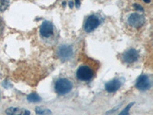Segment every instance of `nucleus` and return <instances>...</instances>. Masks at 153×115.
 I'll list each match as a JSON object with an SVG mask.
<instances>
[{
    "instance_id": "3",
    "label": "nucleus",
    "mask_w": 153,
    "mask_h": 115,
    "mask_svg": "<svg viewBox=\"0 0 153 115\" xmlns=\"http://www.w3.org/2000/svg\"><path fill=\"white\" fill-rule=\"evenodd\" d=\"M101 24V19L97 15H91L88 16L84 22V29L86 32L90 33L96 29Z\"/></svg>"
},
{
    "instance_id": "18",
    "label": "nucleus",
    "mask_w": 153,
    "mask_h": 115,
    "mask_svg": "<svg viewBox=\"0 0 153 115\" xmlns=\"http://www.w3.org/2000/svg\"><path fill=\"white\" fill-rule=\"evenodd\" d=\"M68 5H69V7L71 8V9H72V8L74 7V2H72V1H70V2H68Z\"/></svg>"
},
{
    "instance_id": "12",
    "label": "nucleus",
    "mask_w": 153,
    "mask_h": 115,
    "mask_svg": "<svg viewBox=\"0 0 153 115\" xmlns=\"http://www.w3.org/2000/svg\"><path fill=\"white\" fill-rule=\"evenodd\" d=\"M10 0H0V12H4L9 8Z\"/></svg>"
},
{
    "instance_id": "16",
    "label": "nucleus",
    "mask_w": 153,
    "mask_h": 115,
    "mask_svg": "<svg viewBox=\"0 0 153 115\" xmlns=\"http://www.w3.org/2000/svg\"><path fill=\"white\" fill-rule=\"evenodd\" d=\"M134 8L136 9V10H139V11H142V12H143V6H141L140 5H139V4H134L133 5Z\"/></svg>"
},
{
    "instance_id": "11",
    "label": "nucleus",
    "mask_w": 153,
    "mask_h": 115,
    "mask_svg": "<svg viewBox=\"0 0 153 115\" xmlns=\"http://www.w3.org/2000/svg\"><path fill=\"white\" fill-rule=\"evenodd\" d=\"M27 100L29 102L35 103V102H39L41 101V97L36 93H31L27 96Z\"/></svg>"
},
{
    "instance_id": "9",
    "label": "nucleus",
    "mask_w": 153,
    "mask_h": 115,
    "mask_svg": "<svg viewBox=\"0 0 153 115\" xmlns=\"http://www.w3.org/2000/svg\"><path fill=\"white\" fill-rule=\"evenodd\" d=\"M121 86H122V82L119 79H113L105 84V89L108 92L113 93L119 90Z\"/></svg>"
},
{
    "instance_id": "1",
    "label": "nucleus",
    "mask_w": 153,
    "mask_h": 115,
    "mask_svg": "<svg viewBox=\"0 0 153 115\" xmlns=\"http://www.w3.org/2000/svg\"><path fill=\"white\" fill-rule=\"evenodd\" d=\"M40 36L45 41L52 40L56 35V29L53 23L50 21H44L39 30Z\"/></svg>"
},
{
    "instance_id": "6",
    "label": "nucleus",
    "mask_w": 153,
    "mask_h": 115,
    "mask_svg": "<svg viewBox=\"0 0 153 115\" xmlns=\"http://www.w3.org/2000/svg\"><path fill=\"white\" fill-rule=\"evenodd\" d=\"M139 52L135 49H129L123 55V60L126 64H132V63L136 62L139 59Z\"/></svg>"
},
{
    "instance_id": "7",
    "label": "nucleus",
    "mask_w": 153,
    "mask_h": 115,
    "mask_svg": "<svg viewBox=\"0 0 153 115\" xmlns=\"http://www.w3.org/2000/svg\"><path fill=\"white\" fill-rule=\"evenodd\" d=\"M92 70L87 66H81L78 68L77 72H76V76L77 78L80 81H90L93 78Z\"/></svg>"
},
{
    "instance_id": "4",
    "label": "nucleus",
    "mask_w": 153,
    "mask_h": 115,
    "mask_svg": "<svg viewBox=\"0 0 153 115\" xmlns=\"http://www.w3.org/2000/svg\"><path fill=\"white\" fill-rule=\"evenodd\" d=\"M57 56L63 61L71 59L74 55V49L71 46L62 45L57 49Z\"/></svg>"
},
{
    "instance_id": "5",
    "label": "nucleus",
    "mask_w": 153,
    "mask_h": 115,
    "mask_svg": "<svg viewBox=\"0 0 153 115\" xmlns=\"http://www.w3.org/2000/svg\"><path fill=\"white\" fill-rule=\"evenodd\" d=\"M128 24L133 28H140L146 22V19L143 15L139 13H132L127 19Z\"/></svg>"
},
{
    "instance_id": "14",
    "label": "nucleus",
    "mask_w": 153,
    "mask_h": 115,
    "mask_svg": "<svg viewBox=\"0 0 153 115\" xmlns=\"http://www.w3.org/2000/svg\"><path fill=\"white\" fill-rule=\"evenodd\" d=\"M134 104H135L134 102H132V103H130L129 105H127V106L126 107L125 109H124V110L121 113H120V114L119 115H129V110L131 109L132 106H133Z\"/></svg>"
},
{
    "instance_id": "19",
    "label": "nucleus",
    "mask_w": 153,
    "mask_h": 115,
    "mask_svg": "<svg viewBox=\"0 0 153 115\" xmlns=\"http://www.w3.org/2000/svg\"><path fill=\"white\" fill-rule=\"evenodd\" d=\"M144 1V2H146V3H149L150 2H151V0H143Z\"/></svg>"
},
{
    "instance_id": "20",
    "label": "nucleus",
    "mask_w": 153,
    "mask_h": 115,
    "mask_svg": "<svg viewBox=\"0 0 153 115\" xmlns=\"http://www.w3.org/2000/svg\"><path fill=\"white\" fill-rule=\"evenodd\" d=\"M65 5H66V3H65V2H64V3H63V5H64V6H65Z\"/></svg>"
},
{
    "instance_id": "13",
    "label": "nucleus",
    "mask_w": 153,
    "mask_h": 115,
    "mask_svg": "<svg viewBox=\"0 0 153 115\" xmlns=\"http://www.w3.org/2000/svg\"><path fill=\"white\" fill-rule=\"evenodd\" d=\"M35 112L38 114L42 115H50L51 114V111L50 110H48V109H42L40 107H37L35 108Z\"/></svg>"
},
{
    "instance_id": "17",
    "label": "nucleus",
    "mask_w": 153,
    "mask_h": 115,
    "mask_svg": "<svg viewBox=\"0 0 153 115\" xmlns=\"http://www.w3.org/2000/svg\"><path fill=\"white\" fill-rule=\"evenodd\" d=\"M75 6L76 9H79L80 6V0H75Z\"/></svg>"
},
{
    "instance_id": "10",
    "label": "nucleus",
    "mask_w": 153,
    "mask_h": 115,
    "mask_svg": "<svg viewBox=\"0 0 153 115\" xmlns=\"http://www.w3.org/2000/svg\"><path fill=\"white\" fill-rule=\"evenodd\" d=\"M5 113L7 115H30L29 111L25 110V109H22L19 108H8L7 110L5 111Z\"/></svg>"
},
{
    "instance_id": "2",
    "label": "nucleus",
    "mask_w": 153,
    "mask_h": 115,
    "mask_svg": "<svg viewBox=\"0 0 153 115\" xmlns=\"http://www.w3.org/2000/svg\"><path fill=\"white\" fill-rule=\"evenodd\" d=\"M72 83L66 78H60L55 82L54 84V90L56 93L61 95H64L71 91Z\"/></svg>"
},
{
    "instance_id": "15",
    "label": "nucleus",
    "mask_w": 153,
    "mask_h": 115,
    "mask_svg": "<svg viewBox=\"0 0 153 115\" xmlns=\"http://www.w3.org/2000/svg\"><path fill=\"white\" fill-rule=\"evenodd\" d=\"M4 28V22L2 19L0 17V34L2 33Z\"/></svg>"
},
{
    "instance_id": "8",
    "label": "nucleus",
    "mask_w": 153,
    "mask_h": 115,
    "mask_svg": "<svg viewBox=\"0 0 153 115\" xmlns=\"http://www.w3.org/2000/svg\"><path fill=\"white\" fill-rule=\"evenodd\" d=\"M136 87L140 91H147L151 87V82L149 78L146 75H142L138 78L136 81Z\"/></svg>"
}]
</instances>
